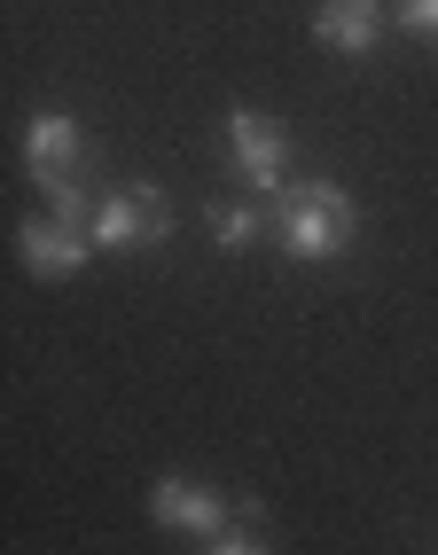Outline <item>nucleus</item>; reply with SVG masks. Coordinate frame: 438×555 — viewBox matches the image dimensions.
<instances>
[{
    "label": "nucleus",
    "mask_w": 438,
    "mask_h": 555,
    "mask_svg": "<svg viewBox=\"0 0 438 555\" xmlns=\"http://www.w3.org/2000/svg\"><path fill=\"white\" fill-rule=\"evenodd\" d=\"M267 235H274V250L306 258V267H328V258L352 250L360 204H352L345 180H328V172L321 180H289V189L274 196V211H267Z\"/></svg>",
    "instance_id": "nucleus-1"
},
{
    "label": "nucleus",
    "mask_w": 438,
    "mask_h": 555,
    "mask_svg": "<svg viewBox=\"0 0 438 555\" xmlns=\"http://www.w3.org/2000/svg\"><path fill=\"white\" fill-rule=\"evenodd\" d=\"M24 172L40 180V196L55 219H70V228H87L94 219V196L79 189L87 172V126L70 118V109H40V118L24 126Z\"/></svg>",
    "instance_id": "nucleus-2"
},
{
    "label": "nucleus",
    "mask_w": 438,
    "mask_h": 555,
    "mask_svg": "<svg viewBox=\"0 0 438 555\" xmlns=\"http://www.w3.org/2000/svg\"><path fill=\"white\" fill-rule=\"evenodd\" d=\"M94 250H157L172 235V196L157 180H133V189H110L94 196V219H87Z\"/></svg>",
    "instance_id": "nucleus-3"
},
{
    "label": "nucleus",
    "mask_w": 438,
    "mask_h": 555,
    "mask_svg": "<svg viewBox=\"0 0 438 555\" xmlns=\"http://www.w3.org/2000/svg\"><path fill=\"white\" fill-rule=\"evenodd\" d=\"M228 165L250 196H282L289 189V133L267 109H228Z\"/></svg>",
    "instance_id": "nucleus-4"
},
{
    "label": "nucleus",
    "mask_w": 438,
    "mask_h": 555,
    "mask_svg": "<svg viewBox=\"0 0 438 555\" xmlns=\"http://www.w3.org/2000/svg\"><path fill=\"white\" fill-rule=\"evenodd\" d=\"M150 516L165 532H180V540H219V532H235V501L219 493V486H196V477H157L150 486Z\"/></svg>",
    "instance_id": "nucleus-5"
},
{
    "label": "nucleus",
    "mask_w": 438,
    "mask_h": 555,
    "mask_svg": "<svg viewBox=\"0 0 438 555\" xmlns=\"http://www.w3.org/2000/svg\"><path fill=\"white\" fill-rule=\"evenodd\" d=\"M16 258H24V274H40V282H70L94 258V235L55 219V211H40V219H16Z\"/></svg>",
    "instance_id": "nucleus-6"
},
{
    "label": "nucleus",
    "mask_w": 438,
    "mask_h": 555,
    "mask_svg": "<svg viewBox=\"0 0 438 555\" xmlns=\"http://www.w3.org/2000/svg\"><path fill=\"white\" fill-rule=\"evenodd\" d=\"M313 40L328 55H376L384 48V0H321L313 9Z\"/></svg>",
    "instance_id": "nucleus-7"
},
{
    "label": "nucleus",
    "mask_w": 438,
    "mask_h": 555,
    "mask_svg": "<svg viewBox=\"0 0 438 555\" xmlns=\"http://www.w3.org/2000/svg\"><path fill=\"white\" fill-rule=\"evenodd\" d=\"M204 228H211L219 250H250V243L267 235V211L250 204V196H219V204H204Z\"/></svg>",
    "instance_id": "nucleus-8"
},
{
    "label": "nucleus",
    "mask_w": 438,
    "mask_h": 555,
    "mask_svg": "<svg viewBox=\"0 0 438 555\" xmlns=\"http://www.w3.org/2000/svg\"><path fill=\"white\" fill-rule=\"evenodd\" d=\"M391 31H408V40H430V48H438V0H391Z\"/></svg>",
    "instance_id": "nucleus-9"
},
{
    "label": "nucleus",
    "mask_w": 438,
    "mask_h": 555,
    "mask_svg": "<svg viewBox=\"0 0 438 555\" xmlns=\"http://www.w3.org/2000/svg\"><path fill=\"white\" fill-rule=\"evenodd\" d=\"M196 555H274V547H267L259 532H243V525H235V532H219V540H204Z\"/></svg>",
    "instance_id": "nucleus-10"
}]
</instances>
